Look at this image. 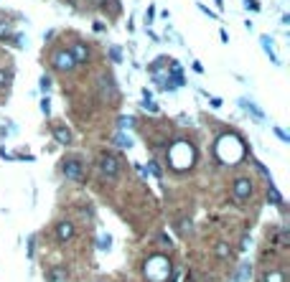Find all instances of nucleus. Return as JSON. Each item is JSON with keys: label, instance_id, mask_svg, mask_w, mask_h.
I'll return each mask as SVG.
<instances>
[{"label": "nucleus", "instance_id": "nucleus-2", "mask_svg": "<svg viewBox=\"0 0 290 282\" xmlns=\"http://www.w3.org/2000/svg\"><path fill=\"white\" fill-rule=\"evenodd\" d=\"M168 270H171L168 262H165L163 257H158V254H155L153 259H148V265H145V275L153 282H160L163 277H168Z\"/></svg>", "mask_w": 290, "mask_h": 282}, {"label": "nucleus", "instance_id": "nucleus-20", "mask_svg": "<svg viewBox=\"0 0 290 282\" xmlns=\"http://www.w3.org/2000/svg\"><path fill=\"white\" fill-rule=\"evenodd\" d=\"M49 86H51V79L44 76V79H41V89H49Z\"/></svg>", "mask_w": 290, "mask_h": 282}, {"label": "nucleus", "instance_id": "nucleus-4", "mask_svg": "<svg viewBox=\"0 0 290 282\" xmlns=\"http://www.w3.org/2000/svg\"><path fill=\"white\" fill-rule=\"evenodd\" d=\"M61 173H64V178H69V181H81V178H84V163H81L79 158H67V160L61 163Z\"/></svg>", "mask_w": 290, "mask_h": 282}, {"label": "nucleus", "instance_id": "nucleus-3", "mask_svg": "<svg viewBox=\"0 0 290 282\" xmlns=\"http://www.w3.org/2000/svg\"><path fill=\"white\" fill-rule=\"evenodd\" d=\"M252 181L247 178V176H239V178H234V186H232V196H234V201H239V204H244L247 199H252Z\"/></svg>", "mask_w": 290, "mask_h": 282}, {"label": "nucleus", "instance_id": "nucleus-1", "mask_svg": "<svg viewBox=\"0 0 290 282\" xmlns=\"http://www.w3.org/2000/svg\"><path fill=\"white\" fill-rule=\"evenodd\" d=\"M120 170H122V163H120L117 153H102V158H99V173L105 178L115 181L120 176Z\"/></svg>", "mask_w": 290, "mask_h": 282}, {"label": "nucleus", "instance_id": "nucleus-19", "mask_svg": "<svg viewBox=\"0 0 290 282\" xmlns=\"http://www.w3.org/2000/svg\"><path fill=\"white\" fill-rule=\"evenodd\" d=\"M191 231V221H181V234H189Z\"/></svg>", "mask_w": 290, "mask_h": 282}, {"label": "nucleus", "instance_id": "nucleus-14", "mask_svg": "<svg viewBox=\"0 0 290 282\" xmlns=\"http://www.w3.org/2000/svg\"><path fill=\"white\" fill-rule=\"evenodd\" d=\"M217 257L219 259H226V257H229V244H226V242H219L217 244Z\"/></svg>", "mask_w": 290, "mask_h": 282}, {"label": "nucleus", "instance_id": "nucleus-15", "mask_svg": "<svg viewBox=\"0 0 290 282\" xmlns=\"http://www.w3.org/2000/svg\"><path fill=\"white\" fill-rule=\"evenodd\" d=\"M265 282H285V275H283V272H267V275H265Z\"/></svg>", "mask_w": 290, "mask_h": 282}, {"label": "nucleus", "instance_id": "nucleus-16", "mask_svg": "<svg viewBox=\"0 0 290 282\" xmlns=\"http://www.w3.org/2000/svg\"><path fill=\"white\" fill-rule=\"evenodd\" d=\"M10 33H13V28H10V23H5V20H0V38H10Z\"/></svg>", "mask_w": 290, "mask_h": 282}, {"label": "nucleus", "instance_id": "nucleus-17", "mask_svg": "<svg viewBox=\"0 0 290 282\" xmlns=\"http://www.w3.org/2000/svg\"><path fill=\"white\" fill-rule=\"evenodd\" d=\"M10 84V71L8 69H0V89Z\"/></svg>", "mask_w": 290, "mask_h": 282}, {"label": "nucleus", "instance_id": "nucleus-23", "mask_svg": "<svg viewBox=\"0 0 290 282\" xmlns=\"http://www.w3.org/2000/svg\"><path fill=\"white\" fill-rule=\"evenodd\" d=\"M217 3H219V5H221V0H217Z\"/></svg>", "mask_w": 290, "mask_h": 282}, {"label": "nucleus", "instance_id": "nucleus-12", "mask_svg": "<svg viewBox=\"0 0 290 282\" xmlns=\"http://www.w3.org/2000/svg\"><path fill=\"white\" fill-rule=\"evenodd\" d=\"M102 5H105V10L110 8V10H112V15H120V13H122V5H120V0H105Z\"/></svg>", "mask_w": 290, "mask_h": 282}, {"label": "nucleus", "instance_id": "nucleus-9", "mask_svg": "<svg viewBox=\"0 0 290 282\" xmlns=\"http://www.w3.org/2000/svg\"><path fill=\"white\" fill-rule=\"evenodd\" d=\"M46 282H69V270L67 267H51L46 272Z\"/></svg>", "mask_w": 290, "mask_h": 282}, {"label": "nucleus", "instance_id": "nucleus-7", "mask_svg": "<svg viewBox=\"0 0 290 282\" xmlns=\"http://www.w3.org/2000/svg\"><path fill=\"white\" fill-rule=\"evenodd\" d=\"M56 239H59V242H72L74 239L72 221H59V224H56Z\"/></svg>", "mask_w": 290, "mask_h": 282}, {"label": "nucleus", "instance_id": "nucleus-11", "mask_svg": "<svg viewBox=\"0 0 290 282\" xmlns=\"http://www.w3.org/2000/svg\"><path fill=\"white\" fill-rule=\"evenodd\" d=\"M250 272H252V265H250V262H242L239 270H237V275H234V282H244L250 277Z\"/></svg>", "mask_w": 290, "mask_h": 282}, {"label": "nucleus", "instance_id": "nucleus-5", "mask_svg": "<svg viewBox=\"0 0 290 282\" xmlns=\"http://www.w3.org/2000/svg\"><path fill=\"white\" fill-rule=\"evenodd\" d=\"M51 64H54L56 71H72L74 67H76L72 54H69V49H56V51L51 54Z\"/></svg>", "mask_w": 290, "mask_h": 282}, {"label": "nucleus", "instance_id": "nucleus-18", "mask_svg": "<svg viewBox=\"0 0 290 282\" xmlns=\"http://www.w3.org/2000/svg\"><path fill=\"white\" fill-rule=\"evenodd\" d=\"M148 170H150L153 176H160V168H158V163H153V160L148 163Z\"/></svg>", "mask_w": 290, "mask_h": 282}, {"label": "nucleus", "instance_id": "nucleus-21", "mask_svg": "<svg viewBox=\"0 0 290 282\" xmlns=\"http://www.w3.org/2000/svg\"><path fill=\"white\" fill-rule=\"evenodd\" d=\"M122 56H120V49H112V61H120Z\"/></svg>", "mask_w": 290, "mask_h": 282}, {"label": "nucleus", "instance_id": "nucleus-13", "mask_svg": "<svg viewBox=\"0 0 290 282\" xmlns=\"http://www.w3.org/2000/svg\"><path fill=\"white\" fill-rule=\"evenodd\" d=\"M267 199H270L273 204L283 206V196H280V193H278V188H273V186H270V191H267Z\"/></svg>", "mask_w": 290, "mask_h": 282}, {"label": "nucleus", "instance_id": "nucleus-10", "mask_svg": "<svg viewBox=\"0 0 290 282\" xmlns=\"http://www.w3.org/2000/svg\"><path fill=\"white\" fill-rule=\"evenodd\" d=\"M54 138L61 142V145H69V142L74 140L72 130H69V127H64V125H56V127H54Z\"/></svg>", "mask_w": 290, "mask_h": 282}, {"label": "nucleus", "instance_id": "nucleus-8", "mask_svg": "<svg viewBox=\"0 0 290 282\" xmlns=\"http://www.w3.org/2000/svg\"><path fill=\"white\" fill-rule=\"evenodd\" d=\"M99 92H102V97L107 99H115L117 97V86H115V81H112V76H102L99 79Z\"/></svg>", "mask_w": 290, "mask_h": 282}, {"label": "nucleus", "instance_id": "nucleus-22", "mask_svg": "<svg viewBox=\"0 0 290 282\" xmlns=\"http://www.w3.org/2000/svg\"><path fill=\"white\" fill-rule=\"evenodd\" d=\"M99 247H102V249L110 247V236H102V239H99Z\"/></svg>", "mask_w": 290, "mask_h": 282}, {"label": "nucleus", "instance_id": "nucleus-6", "mask_svg": "<svg viewBox=\"0 0 290 282\" xmlns=\"http://www.w3.org/2000/svg\"><path fill=\"white\" fill-rule=\"evenodd\" d=\"M69 54H72V59H74V64H87L89 61V46L87 44H81V41H76L72 49H69Z\"/></svg>", "mask_w": 290, "mask_h": 282}]
</instances>
